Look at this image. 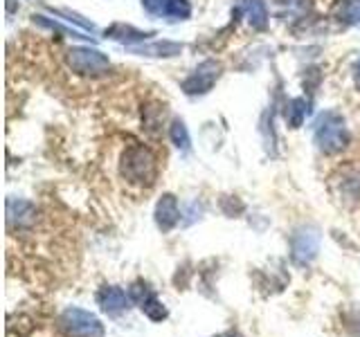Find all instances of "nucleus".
Instances as JSON below:
<instances>
[{"label": "nucleus", "mask_w": 360, "mask_h": 337, "mask_svg": "<svg viewBox=\"0 0 360 337\" xmlns=\"http://www.w3.org/2000/svg\"><path fill=\"white\" fill-rule=\"evenodd\" d=\"M97 303L99 308L108 312V315H120L124 310H129L131 306V295H127L122 288L117 286H104L97 292Z\"/></svg>", "instance_id": "0eeeda50"}, {"label": "nucleus", "mask_w": 360, "mask_h": 337, "mask_svg": "<svg viewBox=\"0 0 360 337\" xmlns=\"http://www.w3.org/2000/svg\"><path fill=\"white\" fill-rule=\"evenodd\" d=\"M333 14L345 25H356V22H360V0H340Z\"/></svg>", "instance_id": "4468645a"}, {"label": "nucleus", "mask_w": 360, "mask_h": 337, "mask_svg": "<svg viewBox=\"0 0 360 337\" xmlns=\"http://www.w3.org/2000/svg\"><path fill=\"white\" fill-rule=\"evenodd\" d=\"M68 63L79 74H101L110 65L104 54L90 48H72L68 52Z\"/></svg>", "instance_id": "39448f33"}, {"label": "nucleus", "mask_w": 360, "mask_h": 337, "mask_svg": "<svg viewBox=\"0 0 360 337\" xmlns=\"http://www.w3.org/2000/svg\"><path fill=\"white\" fill-rule=\"evenodd\" d=\"M245 9H248V18H250V25L257 29H264L268 22V9L264 5V0H248Z\"/></svg>", "instance_id": "2eb2a0df"}, {"label": "nucleus", "mask_w": 360, "mask_h": 337, "mask_svg": "<svg viewBox=\"0 0 360 337\" xmlns=\"http://www.w3.org/2000/svg\"><path fill=\"white\" fill-rule=\"evenodd\" d=\"M320 230L313 227V225H304V227L295 230V234H292L290 239V256L292 261H295L297 265H309L315 256H318L320 252Z\"/></svg>", "instance_id": "20e7f679"}, {"label": "nucleus", "mask_w": 360, "mask_h": 337, "mask_svg": "<svg viewBox=\"0 0 360 337\" xmlns=\"http://www.w3.org/2000/svg\"><path fill=\"white\" fill-rule=\"evenodd\" d=\"M180 50V45L178 43H169V41H165V43H155V45H144V48L140 50L142 54H153V56H174V54H178Z\"/></svg>", "instance_id": "f3484780"}, {"label": "nucleus", "mask_w": 360, "mask_h": 337, "mask_svg": "<svg viewBox=\"0 0 360 337\" xmlns=\"http://www.w3.org/2000/svg\"><path fill=\"white\" fill-rule=\"evenodd\" d=\"M172 142L178 146V149H183V151L189 149V133H187L185 124L180 121V119H176L172 124Z\"/></svg>", "instance_id": "a211bd4d"}, {"label": "nucleus", "mask_w": 360, "mask_h": 337, "mask_svg": "<svg viewBox=\"0 0 360 337\" xmlns=\"http://www.w3.org/2000/svg\"><path fill=\"white\" fill-rule=\"evenodd\" d=\"M59 326L68 337H104L106 335L104 324H101L97 315L79 306L65 308L59 317Z\"/></svg>", "instance_id": "7ed1b4c3"}, {"label": "nucleus", "mask_w": 360, "mask_h": 337, "mask_svg": "<svg viewBox=\"0 0 360 337\" xmlns=\"http://www.w3.org/2000/svg\"><path fill=\"white\" fill-rule=\"evenodd\" d=\"M315 144L320 151L329 155L340 153L349 144V131L338 112H326L320 117L318 126H315Z\"/></svg>", "instance_id": "f03ea898"}, {"label": "nucleus", "mask_w": 360, "mask_h": 337, "mask_svg": "<svg viewBox=\"0 0 360 337\" xmlns=\"http://www.w3.org/2000/svg\"><path fill=\"white\" fill-rule=\"evenodd\" d=\"M135 303H138L140 310H142L151 322H162V319H167V315H169L167 308H165V303H162L160 299H158V295H155V292H153L151 288L146 290L144 295H142L138 301H135Z\"/></svg>", "instance_id": "f8f14e48"}, {"label": "nucleus", "mask_w": 360, "mask_h": 337, "mask_svg": "<svg viewBox=\"0 0 360 337\" xmlns=\"http://www.w3.org/2000/svg\"><path fill=\"white\" fill-rule=\"evenodd\" d=\"M106 37L112 41H122V43H135V41H144L146 37H151V34L140 32L131 25H124V22H115L110 29H106Z\"/></svg>", "instance_id": "ddd939ff"}, {"label": "nucleus", "mask_w": 360, "mask_h": 337, "mask_svg": "<svg viewBox=\"0 0 360 337\" xmlns=\"http://www.w3.org/2000/svg\"><path fill=\"white\" fill-rule=\"evenodd\" d=\"M354 81H356V86L360 90V59L356 61V67H354Z\"/></svg>", "instance_id": "6ab92c4d"}, {"label": "nucleus", "mask_w": 360, "mask_h": 337, "mask_svg": "<svg viewBox=\"0 0 360 337\" xmlns=\"http://www.w3.org/2000/svg\"><path fill=\"white\" fill-rule=\"evenodd\" d=\"M219 74H221V63H217V61L200 63L196 70L185 79L183 90H185L187 95H202V93H207V90H212L214 81L219 79Z\"/></svg>", "instance_id": "423d86ee"}, {"label": "nucleus", "mask_w": 360, "mask_h": 337, "mask_svg": "<svg viewBox=\"0 0 360 337\" xmlns=\"http://www.w3.org/2000/svg\"><path fill=\"white\" fill-rule=\"evenodd\" d=\"M214 337H241L236 331H225V333H221V335H214Z\"/></svg>", "instance_id": "aec40b11"}, {"label": "nucleus", "mask_w": 360, "mask_h": 337, "mask_svg": "<svg viewBox=\"0 0 360 337\" xmlns=\"http://www.w3.org/2000/svg\"><path fill=\"white\" fill-rule=\"evenodd\" d=\"M155 225L160 227L162 232H172L176 225L180 223V207H178V200L172 194H165L155 205Z\"/></svg>", "instance_id": "6e6552de"}, {"label": "nucleus", "mask_w": 360, "mask_h": 337, "mask_svg": "<svg viewBox=\"0 0 360 337\" xmlns=\"http://www.w3.org/2000/svg\"><path fill=\"white\" fill-rule=\"evenodd\" d=\"M120 168L122 176L133 185H153V180L158 176L155 155L144 144H135L124 151Z\"/></svg>", "instance_id": "f257e3e1"}, {"label": "nucleus", "mask_w": 360, "mask_h": 337, "mask_svg": "<svg viewBox=\"0 0 360 337\" xmlns=\"http://www.w3.org/2000/svg\"><path fill=\"white\" fill-rule=\"evenodd\" d=\"M142 5L153 16L187 18L191 14V7L187 0H142Z\"/></svg>", "instance_id": "1a4fd4ad"}, {"label": "nucleus", "mask_w": 360, "mask_h": 337, "mask_svg": "<svg viewBox=\"0 0 360 337\" xmlns=\"http://www.w3.org/2000/svg\"><path fill=\"white\" fill-rule=\"evenodd\" d=\"M338 196L347 205H354L360 200V171L358 168H347L342 171L340 187H338Z\"/></svg>", "instance_id": "9d476101"}, {"label": "nucleus", "mask_w": 360, "mask_h": 337, "mask_svg": "<svg viewBox=\"0 0 360 337\" xmlns=\"http://www.w3.org/2000/svg\"><path fill=\"white\" fill-rule=\"evenodd\" d=\"M34 218H37V209H34V205H30V202L25 200H9L7 202V220L9 225L14 227V225H18V227H25V225H32Z\"/></svg>", "instance_id": "9b49d317"}, {"label": "nucleus", "mask_w": 360, "mask_h": 337, "mask_svg": "<svg viewBox=\"0 0 360 337\" xmlns=\"http://www.w3.org/2000/svg\"><path fill=\"white\" fill-rule=\"evenodd\" d=\"M309 115V101L307 99H292L290 104H288V110H286V121L290 124L292 128H297L302 126V121L304 117Z\"/></svg>", "instance_id": "dca6fc26"}]
</instances>
